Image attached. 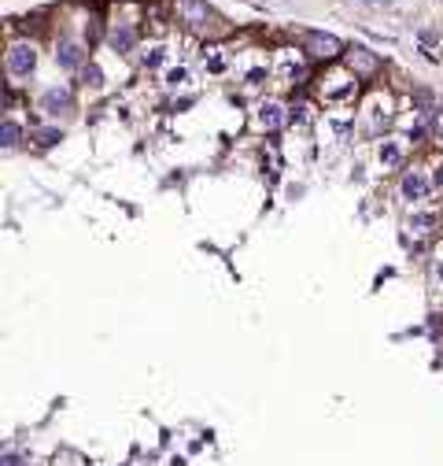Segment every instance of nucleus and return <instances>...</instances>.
<instances>
[{"mask_svg":"<svg viewBox=\"0 0 443 466\" xmlns=\"http://www.w3.org/2000/svg\"><path fill=\"white\" fill-rule=\"evenodd\" d=\"M37 67V48L26 45V41H15L12 48H8V74H15V78H30Z\"/></svg>","mask_w":443,"mask_h":466,"instance_id":"obj_1","label":"nucleus"},{"mask_svg":"<svg viewBox=\"0 0 443 466\" xmlns=\"http://www.w3.org/2000/svg\"><path fill=\"white\" fill-rule=\"evenodd\" d=\"M432 192V178L421 174V170H410V174L403 178V186H399V197H403L406 204H421Z\"/></svg>","mask_w":443,"mask_h":466,"instance_id":"obj_2","label":"nucleus"},{"mask_svg":"<svg viewBox=\"0 0 443 466\" xmlns=\"http://www.w3.org/2000/svg\"><path fill=\"white\" fill-rule=\"evenodd\" d=\"M307 52L318 60H332V56H340V41L332 34H307Z\"/></svg>","mask_w":443,"mask_h":466,"instance_id":"obj_3","label":"nucleus"},{"mask_svg":"<svg viewBox=\"0 0 443 466\" xmlns=\"http://www.w3.org/2000/svg\"><path fill=\"white\" fill-rule=\"evenodd\" d=\"M181 19L192 26V30H203L211 19V8L203 4V0H181Z\"/></svg>","mask_w":443,"mask_h":466,"instance_id":"obj_4","label":"nucleus"},{"mask_svg":"<svg viewBox=\"0 0 443 466\" xmlns=\"http://www.w3.org/2000/svg\"><path fill=\"white\" fill-rule=\"evenodd\" d=\"M255 123L263 129H277L281 123H285V107H281L277 100H263V104H258V111H255Z\"/></svg>","mask_w":443,"mask_h":466,"instance_id":"obj_5","label":"nucleus"},{"mask_svg":"<svg viewBox=\"0 0 443 466\" xmlns=\"http://www.w3.org/2000/svg\"><path fill=\"white\" fill-rule=\"evenodd\" d=\"M348 63H351V71H355V74H373L377 67H381V60H377L370 48H362V45L348 52Z\"/></svg>","mask_w":443,"mask_h":466,"instance_id":"obj_6","label":"nucleus"},{"mask_svg":"<svg viewBox=\"0 0 443 466\" xmlns=\"http://www.w3.org/2000/svg\"><path fill=\"white\" fill-rule=\"evenodd\" d=\"M56 63L63 71H74V67H82V48L78 45H70V41H63L59 52H56Z\"/></svg>","mask_w":443,"mask_h":466,"instance_id":"obj_7","label":"nucleus"},{"mask_svg":"<svg viewBox=\"0 0 443 466\" xmlns=\"http://www.w3.org/2000/svg\"><path fill=\"white\" fill-rule=\"evenodd\" d=\"M377 159H381V167H399V163H403V148H399V141H381Z\"/></svg>","mask_w":443,"mask_h":466,"instance_id":"obj_8","label":"nucleus"},{"mask_svg":"<svg viewBox=\"0 0 443 466\" xmlns=\"http://www.w3.org/2000/svg\"><path fill=\"white\" fill-rule=\"evenodd\" d=\"M133 41H137V34L129 26H115L111 30V48L115 52H133Z\"/></svg>","mask_w":443,"mask_h":466,"instance_id":"obj_9","label":"nucleus"},{"mask_svg":"<svg viewBox=\"0 0 443 466\" xmlns=\"http://www.w3.org/2000/svg\"><path fill=\"white\" fill-rule=\"evenodd\" d=\"M41 104H45V111H67V107H70V93L67 89H48Z\"/></svg>","mask_w":443,"mask_h":466,"instance_id":"obj_10","label":"nucleus"},{"mask_svg":"<svg viewBox=\"0 0 443 466\" xmlns=\"http://www.w3.org/2000/svg\"><path fill=\"white\" fill-rule=\"evenodd\" d=\"M277 71H281V78H285V82H296L299 74H303V63L292 60V52H285V56H281V63H277Z\"/></svg>","mask_w":443,"mask_h":466,"instance_id":"obj_11","label":"nucleus"},{"mask_svg":"<svg viewBox=\"0 0 443 466\" xmlns=\"http://www.w3.org/2000/svg\"><path fill=\"white\" fill-rule=\"evenodd\" d=\"M432 226H436V215H432V211H417V215H410V219H406V230H414V233H428Z\"/></svg>","mask_w":443,"mask_h":466,"instance_id":"obj_12","label":"nucleus"},{"mask_svg":"<svg viewBox=\"0 0 443 466\" xmlns=\"http://www.w3.org/2000/svg\"><path fill=\"white\" fill-rule=\"evenodd\" d=\"M366 111H370V126H373V129H381V123H388V100H381V96H377V100H370V107H366Z\"/></svg>","mask_w":443,"mask_h":466,"instance_id":"obj_13","label":"nucleus"},{"mask_svg":"<svg viewBox=\"0 0 443 466\" xmlns=\"http://www.w3.org/2000/svg\"><path fill=\"white\" fill-rule=\"evenodd\" d=\"M163 60H167V48H163V45H152L144 56H140V67H144V71H155Z\"/></svg>","mask_w":443,"mask_h":466,"instance_id":"obj_14","label":"nucleus"},{"mask_svg":"<svg viewBox=\"0 0 443 466\" xmlns=\"http://www.w3.org/2000/svg\"><path fill=\"white\" fill-rule=\"evenodd\" d=\"M189 85V67H170L167 71V89H185Z\"/></svg>","mask_w":443,"mask_h":466,"instance_id":"obj_15","label":"nucleus"},{"mask_svg":"<svg viewBox=\"0 0 443 466\" xmlns=\"http://www.w3.org/2000/svg\"><path fill=\"white\" fill-rule=\"evenodd\" d=\"M0 137H4V141H0L4 148H15V145H19V137H23V129H19L15 123H4V134H0Z\"/></svg>","mask_w":443,"mask_h":466,"instance_id":"obj_16","label":"nucleus"},{"mask_svg":"<svg viewBox=\"0 0 443 466\" xmlns=\"http://www.w3.org/2000/svg\"><path fill=\"white\" fill-rule=\"evenodd\" d=\"M82 78H85V85H93V89H100V85H104V71L96 67V63H89V67L82 71Z\"/></svg>","mask_w":443,"mask_h":466,"instance_id":"obj_17","label":"nucleus"},{"mask_svg":"<svg viewBox=\"0 0 443 466\" xmlns=\"http://www.w3.org/2000/svg\"><path fill=\"white\" fill-rule=\"evenodd\" d=\"M432 285L443 289V256L436 259V263H432Z\"/></svg>","mask_w":443,"mask_h":466,"instance_id":"obj_18","label":"nucleus"},{"mask_svg":"<svg viewBox=\"0 0 443 466\" xmlns=\"http://www.w3.org/2000/svg\"><path fill=\"white\" fill-rule=\"evenodd\" d=\"M432 189H443V159L432 167Z\"/></svg>","mask_w":443,"mask_h":466,"instance_id":"obj_19","label":"nucleus"},{"mask_svg":"<svg viewBox=\"0 0 443 466\" xmlns=\"http://www.w3.org/2000/svg\"><path fill=\"white\" fill-rule=\"evenodd\" d=\"M41 145H56V141H59V129H41Z\"/></svg>","mask_w":443,"mask_h":466,"instance_id":"obj_20","label":"nucleus"},{"mask_svg":"<svg viewBox=\"0 0 443 466\" xmlns=\"http://www.w3.org/2000/svg\"><path fill=\"white\" fill-rule=\"evenodd\" d=\"M432 134H436V137L443 141V107L436 111V118H432Z\"/></svg>","mask_w":443,"mask_h":466,"instance_id":"obj_21","label":"nucleus"},{"mask_svg":"<svg viewBox=\"0 0 443 466\" xmlns=\"http://www.w3.org/2000/svg\"><path fill=\"white\" fill-rule=\"evenodd\" d=\"M4 466H23V463H19V455H4Z\"/></svg>","mask_w":443,"mask_h":466,"instance_id":"obj_22","label":"nucleus"}]
</instances>
